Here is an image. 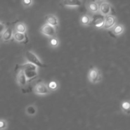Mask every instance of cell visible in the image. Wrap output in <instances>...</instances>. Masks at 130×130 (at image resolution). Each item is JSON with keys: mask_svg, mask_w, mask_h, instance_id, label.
Masks as SVG:
<instances>
[{"mask_svg": "<svg viewBox=\"0 0 130 130\" xmlns=\"http://www.w3.org/2000/svg\"><path fill=\"white\" fill-rule=\"evenodd\" d=\"M87 77L89 82L92 84L99 83L102 80V74L101 71L96 67H93L90 69L88 72Z\"/></svg>", "mask_w": 130, "mask_h": 130, "instance_id": "cell-1", "label": "cell"}, {"mask_svg": "<svg viewBox=\"0 0 130 130\" xmlns=\"http://www.w3.org/2000/svg\"><path fill=\"white\" fill-rule=\"evenodd\" d=\"M33 91L38 96H46L52 92L48 87V84L43 81H40L36 84L33 88Z\"/></svg>", "mask_w": 130, "mask_h": 130, "instance_id": "cell-2", "label": "cell"}, {"mask_svg": "<svg viewBox=\"0 0 130 130\" xmlns=\"http://www.w3.org/2000/svg\"><path fill=\"white\" fill-rule=\"evenodd\" d=\"M25 58L26 62H30V63H33V64L36 65L39 67H45L44 64H43V63L42 62L41 60L32 51H27L25 53Z\"/></svg>", "mask_w": 130, "mask_h": 130, "instance_id": "cell-3", "label": "cell"}, {"mask_svg": "<svg viewBox=\"0 0 130 130\" xmlns=\"http://www.w3.org/2000/svg\"><path fill=\"white\" fill-rule=\"evenodd\" d=\"M40 32L48 38H52L57 36V27L48 24H44L39 29Z\"/></svg>", "mask_w": 130, "mask_h": 130, "instance_id": "cell-4", "label": "cell"}, {"mask_svg": "<svg viewBox=\"0 0 130 130\" xmlns=\"http://www.w3.org/2000/svg\"><path fill=\"white\" fill-rule=\"evenodd\" d=\"M117 24V18L114 15L109 14L104 17V24L102 29L110 30Z\"/></svg>", "mask_w": 130, "mask_h": 130, "instance_id": "cell-5", "label": "cell"}, {"mask_svg": "<svg viewBox=\"0 0 130 130\" xmlns=\"http://www.w3.org/2000/svg\"><path fill=\"white\" fill-rule=\"evenodd\" d=\"M16 81L18 86L20 88H25L28 82L27 80L24 71L22 69H20L16 75Z\"/></svg>", "mask_w": 130, "mask_h": 130, "instance_id": "cell-6", "label": "cell"}, {"mask_svg": "<svg viewBox=\"0 0 130 130\" xmlns=\"http://www.w3.org/2000/svg\"><path fill=\"white\" fill-rule=\"evenodd\" d=\"M112 6L109 2L104 1L99 4V13L102 16L105 17L107 15L111 14Z\"/></svg>", "mask_w": 130, "mask_h": 130, "instance_id": "cell-7", "label": "cell"}, {"mask_svg": "<svg viewBox=\"0 0 130 130\" xmlns=\"http://www.w3.org/2000/svg\"><path fill=\"white\" fill-rule=\"evenodd\" d=\"M64 7L68 8H77L82 6V0H63L62 2Z\"/></svg>", "mask_w": 130, "mask_h": 130, "instance_id": "cell-8", "label": "cell"}, {"mask_svg": "<svg viewBox=\"0 0 130 130\" xmlns=\"http://www.w3.org/2000/svg\"><path fill=\"white\" fill-rule=\"evenodd\" d=\"M45 23L57 27L59 25V20L57 15L53 13L48 14L45 17Z\"/></svg>", "mask_w": 130, "mask_h": 130, "instance_id": "cell-9", "label": "cell"}, {"mask_svg": "<svg viewBox=\"0 0 130 130\" xmlns=\"http://www.w3.org/2000/svg\"><path fill=\"white\" fill-rule=\"evenodd\" d=\"M86 8L89 13L93 15L99 13V3L96 1H90L86 5Z\"/></svg>", "mask_w": 130, "mask_h": 130, "instance_id": "cell-10", "label": "cell"}, {"mask_svg": "<svg viewBox=\"0 0 130 130\" xmlns=\"http://www.w3.org/2000/svg\"><path fill=\"white\" fill-rule=\"evenodd\" d=\"M13 29L10 27H6L5 31L1 34V39L3 42H8L13 39Z\"/></svg>", "mask_w": 130, "mask_h": 130, "instance_id": "cell-11", "label": "cell"}, {"mask_svg": "<svg viewBox=\"0 0 130 130\" xmlns=\"http://www.w3.org/2000/svg\"><path fill=\"white\" fill-rule=\"evenodd\" d=\"M13 39L18 43H25L26 40L27 39V38L26 33L18 32H15L13 30Z\"/></svg>", "mask_w": 130, "mask_h": 130, "instance_id": "cell-12", "label": "cell"}, {"mask_svg": "<svg viewBox=\"0 0 130 130\" xmlns=\"http://www.w3.org/2000/svg\"><path fill=\"white\" fill-rule=\"evenodd\" d=\"M25 113L27 116L34 117L38 113V108L35 104H30L25 109Z\"/></svg>", "mask_w": 130, "mask_h": 130, "instance_id": "cell-13", "label": "cell"}, {"mask_svg": "<svg viewBox=\"0 0 130 130\" xmlns=\"http://www.w3.org/2000/svg\"><path fill=\"white\" fill-rule=\"evenodd\" d=\"M92 17L90 16L89 14H84L80 17L79 23L81 25L84 27H88L92 23Z\"/></svg>", "mask_w": 130, "mask_h": 130, "instance_id": "cell-14", "label": "cell"}, {"mask_svg": "<svg viewBox=\"0 0 130 130\" xmlns=\"http://www.w3.org/2000/svg\"><path fill=\"white\" fill-rule=\"evenodd\" d=\"M125 27L121 24H116L111 29V31L112 34L116 36H119L124 33Z\"/></svg>", "mask_w": 130, "mask_h": 130, "instance_id": "cell-15", "label": "cell"}, {"mask_svg": "<svg viewBox=\"0 0 130 130\" xmlns=\"http://www.w3.org/2000/svg\"><path fill=\"white\" fill-rule=\"evenodd\" d=\"M24 71L28 83L35 77H36L38 76V73H39L38 70H24Z\"/></svg>", "mask_w": 130, "mask_h": 130, "instance_id": "cell-16", "label": "cell"}, {"mask_svg": "<svg viewBox=\"0 0 130 130\" xmlns=\"http://www.w3.org/2000/svg\"><path fill=\"white\" fill-rule=\"evenodd\" d=\"M14 31L21 33H26L27 31V27L26 24L22 22H18L14 27Z\"/></svg>", "mask_w": 130, "mask_h": 130, "instance_id": "cell-17", "label": "cell"}, {"mask_svg": "<svg viewBox=\"0 0 130 130\" xmlns=\"http://www.w3.org/2000/svg\"><path fill=\"white\" fill-rule=\"evenodd\" d=\"M60 42L59 39L57 36L49 38V40H48L49 46L52 49H55V48H58L60 46Z\"/></svg>", "mask_w": 130, "mask_h": 130, "instance_id": "cell-18", "label": "cell"}, {"mask_svg": "<svg viewBox=\"0 0 130 130\" xmlns=\"http://www.w3.org/2000/svg\"><path fill=\"white\" fill-rule=\"evenodd\" d=\"M91 24H93V25L97 29H102L104 24V17L102 16V17L97 18L94 21L93 20Z\"/></svg>", "mask_w": 130, "mask_h": 130, "instance_id": "cell-19", "label": "cell"}, {"mask_svg": "<svg viewBox=\"0 0 130 130\" xmlns=\"http://www.w3.org/2000/svg\"><path fill=\"white\" fill-rule=\"evenodd\" d=\"M121 109L124 114L129 115L130 114V101L125 100L121 104Z\"/></svg>", "mask_w": 130, "mask_h": 130, "instance_id": "cell-20", "label": "cell"}, {"mask_svg": "<svg viewBox=\"0 0 130 130\" xmlns=\"http://www.w3.org/2000/svg\"><path fill=\"white\" fill-rule=\"evenodd\" d=\"M20 67H21V69L24 70H38L39 71V69H38L39 67L38 66L29 62H26L25 63L22 64Z\"/></svg>", "mask_w": 130, "mask_h": 130, "instance_id": "cell-21", "label": "cell"}, {"mask_svg": "<svg viewBox=\"0 0 130 130\" xmlns=\"http://www.w3.org/2000/svg\"><path fill=\"white\" fill-rule=\"evenodd\" d=\"M47 84H48V87L52 91H57L59 88V84L56 80H52Z\"/></svg>", "mask_w": 130, "mask_h": 130, "instance_id": "cell-22", "label": "cell"}, {"mask_svg": "<svg viewBox=\"0 0 130 130\" xmlns=\"http://www.w3.org/2000/svg\"><path fill=\"white\" fill-rule=\"evenodd\" d=\"M21 3L23 7L25 8H30V6H32L34 1L33 0H22Z\"/></svg>", "mask_w": 130, "mask_h": 130, "instance_id": "cell-23", "label": "cell"}, {"mask_svg": "<svg viewBox=\"0 0 130 130\" xmlns=\"http://www.w3.org/2000/svg\"><path fill=\"white\" fill-rule=\"evenodd\" d=\"M8 123L5 119H0V130H4L7 129Z\"/></svg>", "mask_w": 130, "mask_h": 130, "instance_id": "cell-24", "label": "cell"}, {"mask_svg": "<svg viewBox=\"0 0 130 130\" xmlns=\"http://www.w3.org/2000/svg\"><path fill=\"white\" fill-rule=\"evenodd\" d=\"M6 26L3 22H0V36H1V34H3L5 30L6 29Z\"/></svg>", "mask_w": 130, "mask_h": 130, "instance_id": "cell-25", "label": "cell"}, {"mask_svg": "<svg viewBox=\"0 0 130 130\" xmlns=\"http://www.w3.org/2000/svg\"><path fill=\"white\" fill-rule=\"evenodd\" d=\"M105 1V0H96V2H98L99 3H101V2H103V1Z\"/></svg>", "mask_w": 130, "mask_h": 130, "instance_id": "cell-26", "label": "cell"}]
</instances>
